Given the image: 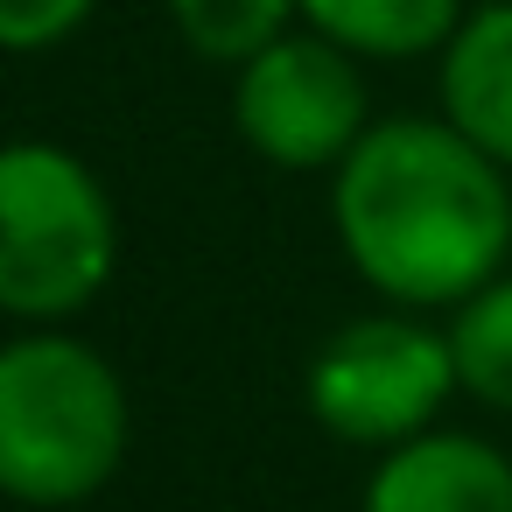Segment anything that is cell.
Returning a JSON list of instances; mask_svg holds the SVG:
<instances>
[{
  "label": "cell",
  "instance_id": "8",
  "mask_svg": "<svg viewBox=\"0 0 512 512\" xmlns=\"http://www.w3.org/2000/svg\"><path fill=\"white\" fill-rule=\"evenodd\" d=\"M456 22H463V0H302V29L330 36L358 64L442 57Z\"/></svg>",
  "mask_w": 512,
  "mask_h": 512
},
{
  "label": "cell",
  "instance_id": "11",
  "mask_svg": "<svg viewBox=\"0 0 512 512\" xmlns=\"http://www.w3.org/2000/svg\"><path fill=\"white\" fill-rule=\"evenodd\" d=\"M99 15V0H0V50L8 57H43L71 43Z\"/></svg>",
  "mask_w": 512,
  "mask_h": 512
},
{
  "label": "cell",
  "instance_id": "9",
  "mask_svg": "<svg viewBox=\"0 0 512 512\" xmlns=\"http://www.w3.org/2000/svg\"><path fill=\"white\" fill-rule=\"evenodd\" d=\"M449 351L463 393L512 414V274H491L477 295L449 309Z\"/></svg>",
  "mask_w": 512,
  "mask_h": 512
},
{
  "label": "cell",
  "instance_id": "5",
  "mask_svg": "<svg viewBox=\"0 0 512 512\" xmlns=\"http://www.w3.org/2000/svg\"><path fill=\"white\" fill-rule=\"evenodd\" d=\"M232 127L274 169H295V176L337 169L358 148V134L372 127V99H365L358 57L337 50L316 29L274 36L232 78Z\"/></svg>",
  "mask_w": 512,
  "mask_h": 512
},
{
  "label": "cell",
  "instance_id": "2",
  "mask_svg": "<svg viewBox=\"0 0 512 512\" xmlns=\"http://www.w3.org/2000/svg\"><path fill=\"white\" fill-rule=\"evenodd\" d=\"M127 386L113 358L64 330L0 344V498L64 512L99 498L127 463Z\"/></svg>",
  "mask_w": 512,
  "mask_h": 512
},
{
  "label": "cell",
  "instance_id": "3",
  "mask_svg": "<svg viewBox=\"0 0 512 512\" xmlns=\"http://www.w3.org/2000/svg\"><path fill=\"white\" fill-rule=\"evenodd\" d=\"M120 260V218L92 162L57 141L0 148V316L64 323L92 309Z\"/></svg>",
  "mask_w": 512,
  "mask_h": 512
},
{
  "label": "cell",
  "instance_id": "1",
  "mask_svg": "<svg viewBox=\"0 0 512 512\" xmlns=\"http://www.w3.org/2000/svg\"><path fill=\"white\" fill-rule=\"evenodd\" d=\"M512 169L449 120H372L330 169V225L358 281L400 309H456L512 253Z\"/></svg>",
  "mask_w": 512,
  "mask_h": 512
},
{
  "label": "cell",
  "instance_id": "6",
  "mask_svg": "<svg viewBox=\"0 0 512 512\" xmlns=\"http://www.w3.org/2000/svg\"><path fill=\"white\" fill-rule=\"evenodd\" d=\"M365 512H512V456L463 428H421L379 456Z\"/></svg>",
  "mask_w": 512,
  "mask_h": 512
},
{
  "label": "cell",
  "instance_id": "7",
  "mask_svg": "<svg viewBox=\"0 0 512 512\" xmlns=\"http://www.w3.org/2000/svg\"><path fill=\"white\" fill-rule=\"evenodd\" d=\"M442 120L512 169V0H477L442 43Z\"/></svg>",
  "mask_w": 512,
  "mask_h": 512
},
{
  "label": "cell",
  "instance_id": "4",
  "mask_svg": "<svg viewBox=\"0 0 512 512\" xmlns=\"http://www.w3.org/2000/svg\"><path fill=\"white\" fill-rule=\"evenodd\" d=\"M456 386L463 379H456L449 330H428L407 309L330 330L302 379L309 414L337 442H358V449H393V442L435 428V414L449 407Z\"/></svg>",
  "mask_w": 512,
  "mask_h": 512
},
{
  "label": "cell",
  "instance_id": "10",
  "mask_svg": "<svg viewBox=\"0 0 512 512\" xmlns=\"http://www.w3.org/2000/svg\"><path fill=\"white\" fill-rule=\"evenodd\" d=\"M169 22L204 64L239 71L253 50L288 36V22H302V0H169Z\"/></svg>",
  "mask_w": 512,
  "mask_h": 512
}]
</instances>
